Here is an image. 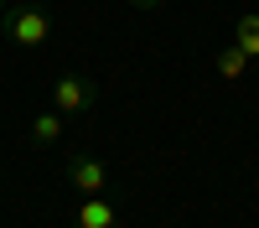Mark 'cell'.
Returning a JSON list of instances; mask_svg holds the SVG:
<instances>
[{"label":"cell","mask_w":259,"mask_h":228,"mask_svg":"<svg viewBox=\"0 0 259 228\" xmlns=\"http://www.w3.org/2000/svg\"><path fill=\"white\" fill-rule=\"evenodd\" d=\"M6 36L16 41V47H41V41L52 36V16L36 6V0H26V6L6 11Z\"/></svg>","instance_id":"1"},{"label":"cell","mask_w":259,"mask_h":228,"mask_svg":"<svg viewBox=\"0 0 259 228\" xmlns=\"http://www.w3.org/2000/svg\"><path fill=\"white\" fill-rule=\"evenodd\" d=\"M94 99H99V88H94L89 78H78V73H62L52 83V109L57 114H89Z\"/></svg>","instance_id":"2"},{"label":"cell","mask_w":259,"mask_h":228,"mask_svg":"<svg viewBox=\"0 0 259 228\" xmlns=\"http://www.w3.org/2000/svg\"><path fill=\"white\" fill-rule=\"evenodd\" d=\"M68 181L78 187V197H99V192H109V166L99 156H73L68 161Z\"/></svg>","instance_id":"3"},{"label":"cell","mask_w":259,"mask_h":228,"mask_svg":"<svg viewBox=\"0 0 259 228\" xmlns=\"http://www.w3.org/2000/svg\"><path fill=\"white\" fill-rule=\"evenodd\" d=\"M73 228H119V207L104 197V192H99V197H83V207H78Z\"/></svg>","instance_id":"4"},{"label":"cell","mask_w":259,"mask_h":228,"mask_svg":"<svg viewBox=\"0 0 259 228\" xmlns=\"http://www.w3.org/2000/svg\"><path fill=\"white\" fill-rule=\"evenodd\" d=\"M249 52L239 47V41H228V47H218V52H212V73H218V78H228V83H239L244 73H249Z\"/></svg>","instance_id":"5"},{"label":"cell","mask_w":259,"mask_h":228,"mask_svg":"<svg viewBox=\"0 0 259 228\" xmlns=\"http://www.w3.org/2000/svg\"><path fill=\"white\" fill-rule=\"evenodd\" d=\"M62 119H68V114L41 109V114L31 119V140H36V145H52V140H62Z\"/></svg>","instance_id":"6"},{"label":"cell","mask_w":259,"mask_h":228,"mask_svg":"<svg viewBox=\"0 0 259 228\" xmlns=\"http://www.w3.org/2000/svg\"><path fill=\"white\" fill-rule=\"evenodd\" d=\"M233 41L249 52V57H259V11H249V16H239V31H233Z\"/></svg>","instance_id":"7"},{"label":"cell","mask_w":259,"mask_h":228,"mask_svg":"<svg viewBox=\"0 0 259 228\" xmlns=\"http://www.w3.org/2000/svg\"><path fill=\"white\" fill-rule=\"evenodd\" d=\"M135 6H161V0H135Z\"/></svg>","instance_id":"8"},{"label":"cell","mask_w":259,"mask_h":228,"mask_svg":"<svg viewBox=\"0 0 259 228\" xmlns=\"http://www.w3.org/2000/svg\"><path fill=\"white\" fill-rule=\"evenodd\" d=\"M0 11H6V0H0Z\"/></svg>","instance_id":"9"}]
</instances>
